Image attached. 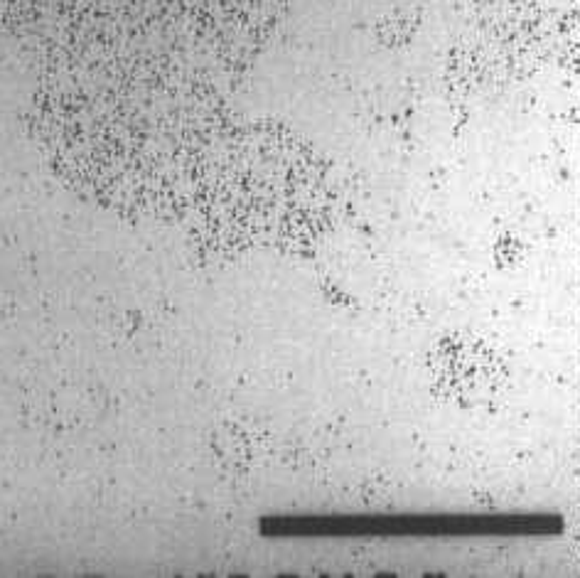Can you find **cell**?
<instances>
[{"mask_svg":"<svg viewBox=\"0 0 580 578\" xmlns=\"http://www.w3.org/2000/svg\"><path fill=\"white\" fill-rule=\"evenodd\" d=\"M430 379L440 399L460 409H482L502 394L506 371L487 342L453 335L440 339L430 354Z\"/></svg>","mask_w":580,"mask_h":578,"instance_id":"obj_1","label":"cell"}]
</instances>
